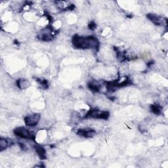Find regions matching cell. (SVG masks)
I'll return each mask as SVG.
<instances>
[{
	"instance_id": "cell-13",
	"label": "cell",
	"mask_w": 168,
	"mask_h": 168,
	"mask_svg": "<svg viewBox=\"0 0 168 168\" xmlns=\"http://www.w3.org/2000/svg\"><path fill=\"white\" fill-rule=\"evenodd\" d=\"M36 81L40 83V85L43 89L48 88V82L46 80H41V79L37 78Z\"/></svg>"
},
{
	"instance_id": "cell-14",
	"label": "cell",
	"mask_w": 168,
	"mask_h": 168,
	"mask_svg": "<svg viewBox=\"0 0 168 168\" xmlns=\"http://www.w3.org/2000/svg\"><path fill=\"white\" fill-rule=\"evenodd\" d=\"M88 27L90 30H95L96 28V27H97V25H96V23L94 21H92L89 24Z\"/></svg>"
},
{
	"instance_id": "cell-11",
	"label": "cell",
	"mask_w": 168,
	"mask_h": 168,
	"mask_svg": "<svg viewBox=\"0 0 168 168\" xmlns=\"http://www.w3.org/2000/svg\"><path fill=\"white\" fill-rule=\"evenodd\" d=\"M151 110L154 114L158 115L161 113V110H162V107L160 106L159 105L154 104L151 106Z\"/></svg>"
},
{
	"instance_id": "cell-15",
	"label": "cell",
	"mask_w": 168,
	"mask_h": 168,
	"mask_svg": "<svg viewBox=\"0 0 168 168\" xmlns=\"http://www.w3.org/2000/svg\"><path fill=\"white\" fill-rule=\"evenodd\" d=\"M19 145L21 146V148L23 150V151H26V150H27V148H26V146L25 145H24V144L19 143Z\"/></svg>"
},
{
	"instance_id": "cell-1",
	"label": "cell",
	"mask_w": 168,
	"mask_h": 168,
	"mask_svg": "<svg viewBox=\"0 0 168 168\" xmlns=\"http://www.w3.org/2000/svg\"><path fill=\"white\" fill-rule=\"evenodd\" d=\"M73 45L80 49H98L99 47V41L95 36H80L75 35L72 40Z\"/></svg>"
},
{
	"instance_id": "cell-2",
	"label": "cell",
	"mask_w": 168,
	"mask_h": 168,
	"mask_svg": "<svg viewBox=\"0 0 168 168\" xmlns=\"http://www.w3.org/2000/svg\"><path fill=\"white\" fill-rule=\"evenodd\" d=\"M110 113L107 111H102L98 109H91L86 115V118H92L96 119H108L109 118Z\"/></svg>"
},
{
	"instance_id": "cell-12",
	"label": "cell",
	"mask_w": 168,
	"mask_h": 168,
	"mask_svg": "<svg viewBox=\"0 0 168 168\" xmlns=\"http://www.w3.org/2000/svg\"><path fill=\"white\" fill-rule=\"evenodd\" d=\"M88 87L89 88L90 90H91V91L95 92V93L99 92V91H100L99 86L97 85V84H95L93 83H88Z\"/></svg>"
},
{
	"instance_id": "cell-3",
	"label": "cell",
	"mask_w": 168,
	"mask_h": 168,
	"mask_svg": "<svg viewBox=\"0 0 168 168\" xmlns=\"http://www.w3.org/2000/svg\"><path fill=\"white\" fill-rule=\"evenodd\" d=\"M14 134L18 137L22 138V139L30 140H34L35 139V135L33 133V132L23 127L16 128L14 130Z\"/></svg>"
},
{
	"instance_id": "cell-7",
	"label": "cell",
	"mask_w": 168,
	"mask_h": 168,
	"mask_svg": "<svg viewBox=\"0 0 168 168\" xmlns=\"http://www.w3.org/2000/svg\"><path fill=\"white\" fill-rule=\"evenodd\" d=\"M96 133V132L94 129H78L77 131V134L82 137H86V138H90L93 137Z\"/></svg>"
},
{
	"instance_id": "cell-4",
	"label": "cell",
	"mask_w": 168,
	"mask_h": 168,
	"mask_svg": "<svg viewBox=\"0 0 168 168\" xmlns=\"http://www.w3.org/2000/svg\"><path fill=\"white\" fill-rule=\"evenodd\" d=\"M41 116L39 114H33L31 115H28L25 118V125L30 127H34L37 125L40 122Z\"/></svg>"
},
{
	"instance_id": "cell-10",
	"label": "cell",
	"mask_w": 168,
	"mask_h": 168,
	"mask_svg": "<svg viewBox=\"0 0 168 168\" xmlns=\"http://www.w3.org/2000/svg\"><path fill=\"white\" fill-rule=\"evenodd\" d=\"M16 85L21 89H25L29 87L30 83L28 80L25 79H19L16 82Z\"/></svg>"
},
{
	"instance_id": "cell-5",
	"label": "cell",
	"mask_w": 168,
	"mask_h": 168,
	"mask_svg": "<svg viewBox=\"0 0 168 168\" xmlns=\"http://www.w3.org/2000/svg\"><path fill=\"white\" fill-rule=\"evenodd\" d=\"M38 38L44 41H50L53 39V32L51 28H47L38 35Z\"/></svg>"
},
{
	"instance_id": "cell-9",
	"label": "cell",
	"mask_w": 168,
	"mask_h": 168,
	"mask_svg": "<svg viewBox=\"0 0 168 168\" xmlns=\"http://www.w3.org/2000/svg\"><path fill=\"white\" fill-rule=\"evenodd\" d=\"M35 151H36V153L38 154V156L40 157V159H41V160L45 159V158H46L45 151L43 147H41V146H39V145H35Z\"/></svg>"
},
{
	"instance_id": "cell-6",
	"label": "cell",
	"mask_w": 168,
	"mask_h": 168,
	"mask_svg": "<svg viewBox=\"0 0 168 168\" xmlns=\"http://www.w3.org/2000/svg\"><path fill=\"white\" fill-rule=\"evenodd\" d=\"M147 17L148 19H149L154 24V25H156V26H161V25H164V22H167V20L164 21V19H163L162 17L155 15V14H152V13L148 14V15H147Z\"/></svg>"
},
{
	"instance_id": "cell-8",
	"label": "cell",
	"mask_w": 168,
	"mask_h": 168,
	"mask_svg": "<svg viewBox=\"0 0 168 168\" xmlns=\"http://www.w3.org/2000/svg\"><path fill=\"white\" fill-rule=\"evenodd\" d=\"M13 144V142L12 140L9 139H4V138H1L0 139V151H3L6 148H7L11 146Z\"/></svg>"
}]
</instances>
